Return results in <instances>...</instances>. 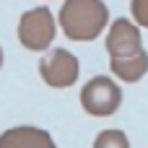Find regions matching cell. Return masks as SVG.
Here are the masks:
<instances>
[{
	"instance_id": "6da1fadb",
	"label": "cell",
	"mask_w": 148,
	"mask_h": 148,
	"mask_svg": "<svg viewBox=\"0 0 148 148\" xmlns=\"http://www.w3.org/2000/svg\"><path fill=\"white\" fill-rule=\"evenodd\" d=\"M57 23L68 39L94 42L104 29H109V8L104 0H65Z\"/></svg>"
},
{
	"instance_id": "7a4b0ae2",
	"label": "cell",
	"mask_w": 148,
	"mask_h": 148,
	"mask_svg": "<svg viewBox=\"0 0 148 148\" xmlns=\"http://www.w3.org/2000/svg\"><path fill=\"white\" fill-rule=\"evenodd\" d=\"M16 34H18V42H21L23 49H29V52H49L52 42H55V34H57L55 13L49 8H44V5L23 10L21 18H18Z\"/></svg>"
},
{
	"instance_id": "3957f363",
	"label": "cell",
	"mask_w": 148,
	"mask_h": 148,
	"mask_svg": "<svg viewBox=\"0 0 148 148\" xmlns=\"http://www.w3.org/2000/svg\"><path fill=\"white\" fill-rule=\"evenodd\" d=\"M81 107L91 117H109L122 107V88L112 75H94L81 88Z\"/></svg>"
},
{
	"instance_id": "277c9868",
	"label": "cell",
	"mask_w": 148,
	"mask_h": 148,
	"mask_svg": "<svg viewBox=\"0 0 148 148\" xmlns=\"http://www.w3.org/2000/svg\"><path fill=\"white\" fill-rule=\"evenodd\" d=\"M39 75L49 88H70L81 75V62L70 49L52 47L39 62Z\"/></svg>"
},
{
	"instance_id": "5b68a950",
	"label": "cell",
	"mask_w": 148,
	"mask_h": 148,
	"mask_svg": "<svg viewBox=\"0 0 148 148\" xmlns=\"http://www.w3.org/2000/svg\"><path fill=\"white\" fill-rule=\"evenodd\" d=\"M104 47H107L109 57H130V55H138L143 49L140 26L133 18H114L109 23V29H107Z\"/></svg>"
},
{
	"instance_id": "8992f818",
	"label": "cell",
	"mask_w": 148,
	"mask_h": 148,
	"mask_svg": "<svg viewBox=\"0 0 148 148\" xmlns=\"http://www.w3.org/2000/svg\"><path fill=\"white\" fill-rule=\"evenodd\" d=\"M0 148H57V146L47 130L21 125V127H10L0 135Z\"/></svg>"
},
{
	"instance_id": "52a82bcc",
	"label": "cell",
	"mask_w": 148,
	"mask_h": 148,
	"mask_svg": "<svg viewBox=\"0 0 148 148\" xmlns=\"http://www.w3.org/2000/svg\"><path fill=\"white\" fill-rule=\"evenodd\" d=\"M109 70L122 83H138L148 73V52L140 49L138 55L130 57H109Z\"/></svg>"
},
{
	"instance_id": "ba28073f",
	"label": "cell",
	"mask_w": 148,
	"mask_h": 148,
	"mask_svg": "<svg viewBox=\"0 0 148 148\" xmlns=\"http://www.w3.org/2000/svg\"><path fill=\"white\" fill-rule=\"evenodd\" d=\"M94 148H130V140L122 130H101L94 140Z\"/></svg>"
},
{
	"instance_id": "9c48e42d",
	"label": "cell",
	"mask_w": 148,
	"mask_h": 148,
	"mask_svg": "<svg viewBox=\"0 0 148 148\" xmlns=\"http://www.w3.org/2000/svg\"><path fill=\"white\" fill-rule=\"evenodd\" d=\"M130 16L140 29H148V0H130Z\"/></svg>"
},
{
	"instance_id": "30bf717a",
	"label": "cell",
	"mask_w": 148,
	"mask_h": 148,
	"mask_svg": "<svg viewBox=\"0 0 148 148\" xmlns=\"http://www.w3.org/2000/svg\"><path fill=\"white\" fill-rule=\"evenodd\" d=\"M0 68H3V47H0Z\"/></svg>"
}]
</instances>
